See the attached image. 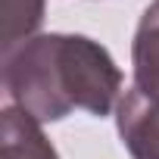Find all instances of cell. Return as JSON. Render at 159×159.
I'll list each match as a JSON object with an SVG mask.
<instances>
[{
    "label": "cell",
    "instance_id": "6da1fadb",
    "mask_svg": "<svg viewBox=\"0 0 159 159\" xmlns=\"http://www.w3.org/2000/svg\"><path fill=\"white\" fill-rule=\"evenodd\" d=\"M7 106L31 119L59 122L81 109L109 116L122 100V69L112 53L88 34H34L3 53Z\"/></svg>",
    "mask_w": 159,
    "mask_h": 159
},
{
    "label": "cell",
    "instance_id": "7a4b0ae2",
    "mask_svg": "<svg viewBox=\"0 0 159 159\" xmlns=\"http://www.w3.org/2000/svg\"><path fill=\"white\" fill-rule=\"evenodd\" d=\"M116 128L131 159H159V103L143 97L134 84L116 106Z\"/></svg>",
    "mask_w": 159,
    "mask_h": 159
},
{
    "label": "cell",
    "instance_id": "3957f363",
    "mask_svg": "<svg viewBox=\"0 0 159 159\" xmlns=\"http://www.w3.org/2000/svg\"><path fill=\"white\" fill-rule=\"evenodd\" d=\"M0 159H59L38 119L16 106L0 112Z\"/></svg>",
    "mask_w": 159,
    "mask_h": 159
},
{
    "label": "cell",
    "instance_id": "277c9868",
    "mask_svg": "<svg viewBox=\"0 0 159 159\" xmlns=\"http://www.w3.org/2000/svg\"><path fill=\"white\" fill-rule=\"evenodd\" d=\"M131 66H134V88L159 103V0H153L137 22L131 44Z\"/></svg>",
    "mask_w": 159,
    "mask_h": 159
},
{
    "label": "cell",
    "instance_id": "5b68a950",
    "mask_svg": "<svg viewBox=\"0 0 159 159\" xmlns=\"http://www.w3.org/2000/svg\"><path fill=\"white\" fill-rule=\"evenodd\" d=\"M47 0H3V53L34 38L44 22Z\"/></svg>",
    "mask_w": 159,
    "mask_h": 159
}]
</instances>
